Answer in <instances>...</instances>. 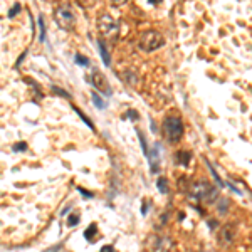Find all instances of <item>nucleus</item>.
I'll list each match as a JSON object with an SVG mask.
<instances>
[{
	"label": "nucleus",
	"mask_w": 252,
	"mask_h": 252,
	"mask_svg": "<svg viewBox=\"0 0 252 252\" xmlns=\"http://www.w3.org/2000/svg\"><path fill=\"white\" fill-rule=\"evenodd\" d=\"M79 224V217L77 215H68V226L69 227H76Z\"/></svg>",
	"instance_id": "nucleus-26"
},
{
	"label": "nucleus",
	"mask_w": 252,
	"mask_h": 252,
	"mask_svg": "<svg viewBox=\"0 0 252 252\" xmlns=\"http://www.w3.org/2000/svg\"><path fill=\"white\" fill-rule=\"evenodd\" d=\"M229 199H226V197H222V199H219V214H227L229 210Z\"/></svg>",
	"instance_id": "nucleus-20"
},
{
	"label": "nucleus",
	"mask_w": 252,
	"mask_h": 252,
	"mask_svg": "<svg viewBox=\"0 0 252 252\" xmlns=\"http://www.w3.org/2000/svg\"><path fill=\"white\" fill-rule=\"evenodd\" d=\"M175 163L177 165H180V166H187L190 165V160H192V151H188V150H178L177 153H175Z\"/></svg>",
	"instance_id": "nucleus-10"
},
{
	"label": "nucleus",
	"mask_w": 252,
	"mask_h": 252,
	"mask_svg": "<svg viewBox=\"0 0 252 252\" xmlns=\"http://www.w3.org/2000/svg\"><path fill=\"white\" fill-rule=\"evenodd\" d=\"M98 30L106 41L115 42L119 37V25L111 15L104 14L98 19Z\"/></svg>",
	"instance_id": "nucleus-4"
},
{
	"label": "nucleus",
	"mask_w": 252,
	"mask_h": 252,
	"mask_svg": "<svg viewBox=\"0 0 252 252\" xmlns=\"http://www.w3.org/2000/svg\"><path fill=\"white\" fill-rule=\"evenodd\" d=\"M207 224H208V227H210L212 229V230H215V229L217 227H219V222H217V220H207Z\"/></svg>",
	"instance_id": "nucleus-31"
},
{
	"label": "nucleus",
	"mask_w": 252,
	"mask_h": 252,
	"mask_svg": "<svg viewBox=\"0 0 252 252\" xmlns=\"http://www.w3.org/2000/svg\"><path fill=\"white\" fill-rule=\"evenodd\" d=\"M37 25H39V30H41V36H39V41H41V42H46V24H44V19L39 17V19H37Z\"/></svg>",
	"instance_id": "nucleus-18"
},
{
	"label": "nucleus",
	"mask_w": 252,
	"mask_h": 252,
	"mask_svg": "<svg viewBox=\"0 0 252 252\" xmlns=\"http://www.w3.org/2000/svg\"><path fill=\"white\" fill-rule=\"evenodd\" d=\"M54 19H56L57 25L63 30H72L76 24V14L72 10V7L69 3H63L56 9V14H54Z\"/></svg>",
	"instance_id": "nucleus-5"
},
{
	"label": "nucleus",
	"mask_w": 252,
	"mask_h": 252,
	"mask_svg": "<svg viewBox=\"0 0 252 252\" xmlns=\"http://www.w3.org/2000/svg\"><path fill=\"white\" fill-rule=\"evenodd\" d=\"M89 81H91V84L98 89V92H103L104 98H111V94H113V91H111L110 84H108V79L106 76L103 74L101 71L98 69H92L91 72V77H89Z\"/></svg>",
	"instance_id": "nucleus-6"
},
{
	"label": "nucleus",
	"mask_w": 252,
	"mask_h": 252,
	"mask_svg": "<svg viewBox=\"0 0 252 252\" xmlns=\"http://www.w3.org/2000/svg\"><path fill=\"white\" fill-rule=\"evenodd\" d=\"M190 197L200 202H207V204H214L219 197V188L214 187L212 183L205 180L195 182V183L190 187Z\"/></svg>",
	"instance_id": "nucleus-1"
},
{
	"label": "nucleus",
	"mask_w": 252,
	"mask_h": 252,
	"mask_svg": "<svg viewBox=\"0 0 252 252\" xmlns=\"http://www.w3.org/2000/svg\"><path fill=\"white\" fill-rule=\"evenodd\" d=\"M91 101H92V104H94L98 110H106V101L103 99V96H99L98 92H92L91 94Z\"/></svg>",
	"instance_id": "nucleus-12"
},
{
	"label": "nucleus",
	"mask_w": 252,
	"mask_h": 252,
	"mask_svg": "<svg viewBox=\"0 0 252 252\" xmlns=\"http://www.w3.org/2000/svg\"><path fill=\"white\" fill-rule=\"evenodd\" d=\"M123 119H128V118H131V119H135V121H137V119H139V115L137 113V111L135 110H128V113L126 115H123L121 116Z\"/></svg>",
	"instance_id": "nucleus-25"
},
{
	"label": "nucleus",
	"mask_w": 252,
	"mask_h": 252,
	"mask_svg": "<svg viewBox=\"0 0 252 252\" xmlns=\"http://www.w3.org/2000/svg\"><path fill=\"white\" fill-rule=\"evenodd\" d=\"M98 234V226L96 224H89V227L84 230V239L86 240H92V237Z\"/></svg>",
	"instance_id": "nucleus-15"
},
{
	"label": "nucleus",
	"mask_w": 252,
	"mask_h": 252,
	"mask_svg": "<svg viewBox=\"0 0 252 252\" xmlns=\"http://www.w3.org/2000/svg\"><path fill=\"white\" fill-rule=\"evenodd\" d=\"M12 150L15 151V153H24V151L27 150V143H25V141L15 143V145L12 146Z\"/></svg>",
	"instance_id": "nucleus-23"
},
{
	"label": "nucleus",
	"mask_w": 252,
	"mask_h": 252,
	"mask_svg": "<svg viewBox=\"0 0 252 252\" xmlns=\"http://www.w3.org/2000/svg\"><path fill=\"white\" fill-rule=\"evenodd\" d=\"M234 235H235V227L232 226V224H226L219 234V239H220V242H222V246H229V244H232Z\"/></svg>",
	"instance_id": "nucleus-9"
},
{
	"label": "nucleus",
	"mask_w": 252,
	"mask_h": 252,
	"mask_svg": "<svg viewBox=\"0 0 252 252\" xmlns=\"http://www.w3.org/2000/svg\"><path fill=\"white\" fill-rule=\"evenodd\" d=\"M98 50H99V56L101 59H103V63L106 68H110L111 66V57H110V50H108V46L104 41H98Z\"/></svg>",
	"instance_id": "nucleus-11"
},
{
	"label": "nucleus",
	"mask_w": 252,
	"mask_h": 252,
	"mask_svg": "<svg viewBox=\"0 0 252 252\" xmlns=\"http://www.w3.org/2000/svg\"><path fill=\"white\" fill-rule=\"evenodd\" d=\"M150 207H151L150 202H145V204H143V207H141V215H146V214H148Z\"/></svg>",
	"instance_id": "nucleus-29"
},
{
	"label": "nucleus",
	"mask_w": 252,
	"mask_h": 252,
	"mask_svg": "<svg viewBox=\"0 0 252 252\" xmlns=\"http://www.w3.org/2000/svg\"><path fill=\"white\" fill-rule=\"evenodd\" d=\"M204 160H205V165H207V166H208V170H210V173H212V177H214V180L217 182V183H219V187H224V185H226V183H224V182H222V178L219 177V173L215 172L214 165H212L210 161H208V160H207V158H205V157H204Z\"/></svg>",
	"instance_id": "nucleus-13"
},
{
	"label": "nucleus",
	"mask_w": 252,
	"mask_h": 252,
	"mask_svg": "<svg viewBox=\"0 0 252 252\" xmlns=\"http://www.w3.org/2000/svg\"><path fill=\"white\" fill-rule=\"evenodd\" d=\"M99 252H115V249H113V246H104V247H101Z\"/></svg>",
	"instance_id": "nucleus-32"
},
{
	"label": "nucleus",
	"mask_w": 252,
	"mask_h": 252,
	"mask_svg": "<svg viewBox=\"0 0 252 252\" xmlns=\"http://www.w3.org/2000/svg\"><path fill=\"white\" fill-rule=\"evenodd\" d=\"M138 139H139V143H141L143 155H148V143H146V138H145V135H143V131H139V130H138Z\"/></svg>",
	"instance_id": "nucleus-19"
},
{
	"label": "nucleus",
	"mask_w": 252,
	"mask_h": 252,
	"mask_svg": "<svg viewBox=\"0 0 252 252\" xmlns=\"http://www.w3.org/2000/svg\"><path fill=\"white\" fill-rule=\"evenodd\" d=\"M165 46V37L157 30H146L138 39V47L143 52H153V50L160 49Z\"/></svg>",
	"instance_id": "nucleus-3"
},
{
	"label": "nucleus",
	"mask_w": 252,
	"mask_h": 252,
	"mask_svg": "<svg viewBox=\"0 0 252 252\" xmlns=\"http://www.w3.org/2000/svg\"><path fill=\"white\" fill-rule=\"evenodd\" d=\"M74 61L77 66H83V68H86V66H89V59L86 56H83V54H76L74 56Z\"/></svg>",
	"instance_id": "nucleus-21"
},
{
	"label": "nucleus",
	"mask_w": 252,
	"mask_h": 252,
	"mask_svg": "<svg viewBox=\"0 0 252 252\" xmlns=\"http://www.w3.org/2000/svg\"><path fill=\"white\" fill-rule=\"evenodd\" d=\"M157 187H158V190H160L161 193H170V183H168V180H166L165 177H160V178H158Z\"/></svg>",
	"instance_id": "nucleus-14"
},
{
	"label": "nucleus",
	"mask_w": 252,
	"mask_h": 252,
	"mask_svg": "<svg viewBox=\"0 0 252 252\" xmlns=\"http://www.w3.org/2000/svg\"><path fill=\"white\" fill-rule=\"evenodd\" d=\"M161 145L160 143H155L153 150H151V155H148L150 158V172L151 173H158L160 172V153H161Z\"/></svg>",
	"instance_id": "nucleus-8"
},
{
	"label": "nucleus",
	"mask_w": 252,
	"mask_h": 252,
	"mask_svg": "<svg viewBox=\"0 0 252 252\" xmlns=\"http://www.w3.org/2000/svg\"><path fill=\"white\" fill-rule=\"evenodd\" d=\"M61 249H63V244H61V242H57V244H54L52 247H47V249H44L42 252H59Z\"/></svg>",
	"instance_id": "nucleus-27"
},
{
	"label": "nucleus",
	"mask_w": 252,
	"mask_h": 252,
	"mask_svg": "<svg viewBox=\"0 0 252 252\" xmlns=\"http://www.w3.org/2000/svg\"><path fill=\"white\" fill-rule=\"evenodd\" d=\"M21 3H14L12 7H10V10H9V19H14L15 15H17L19 12H21Z\"/></svg>",
	"instance_id": "nucleus-24"
},
{
	"label": "nucleus",
	"mask_w": 252,
	"mask_h": 252,
	"mask_svg": "<svg viewBox=\"0 0 252 252\" xmlns=\"http://www.w3.org/2000/svg\"><path fill=\"white\" fill-rule=\"evenodd\" d=\"M77 192L81 193L83 197H86V199H92L94 197V193H91V192H88V190H84L83 187H77Z\"/></svg>",
	"instance_id": "nucleus-28"
},
{
	"label": "nucleus",
	"mask_w": 252,
	"mask_h": 252,
	"mask_svg": "<svg viewBox=\"0 0 252 252\" xmlns=\"http://www.w3.org/2000/svg\"><path fill=\"white\" fill-rule=\"evenodd\" d=\"M24 81L29 86H32L34 88V91H36V94H37V98H44V94H42V91H41V86L36 83L34 79H30V77H24Z\"/></svg>",
	"instance_id": "nucleus-16"
},
{
	"label": "nucleus",
	"mask_w": 252,
	"mask_h": 252,
	"mask_svg": "<svg viewBox=\"0 0 252 252\" xmlns=\"http://www.w3.org/2000/svg\"><path fill=\"white\" fill-rule=\"evenodd\" d=\"M72 110H74V111H76V113H77V116H79V118H81V119H83V121H84V123H86V125H88L89 128H91V130H94V125H92V121H91V119H89V118H88V116H86V115H84V113H83V111H81V110H79V108L72 106Z\"/></svg>",
	"instance_id": "nucleus-17"
},
{
	"label": "nucleus",
	"mask_w": 252,
	"mask_h": 252,
	"mask_svg": "<svg viewBox=\"0 0 252 252\" xmlns=\"http://www.w3.org/2000/svg\"><path fill=\"white\" fill-rule=\"evenodd\" d=\"M151 247L158 252H170L173 249V240L166 235H160V237H151Z\"/></svg>",
	"instance_id": "nucleus-7"
},
{
	"label": "nucleus",
	"mask_w": 252,
	"mask_h": 252,
	"mask_svg": "<svg viewBox=\"0 0 252 252\" xmlns=\"http://www.w3.org/2000/svg\"><path fill=\"white\" fill-rule=\"evenodd\" d=\"M50 89H52V91L56 92V94L63 96V98H66V99H69V98H71V94H69L68 91H64L63 88H57V86H54V84H52V86H50Z\"/></svg>",
	"instance_id": "nucleus-22"
},
{
	"label": "nucleus",
	"mask_w": 252,
	"mask_h": 252,
	"mask_svg": "<svg viewBox=\"0 0 252 252\" xmlns=\"http://www.w3.org/2000/svg\"><path fill=\"white\" fill-rule=\"evenodd\" d=\"M183 123L178 116H166L163 121V135L166 138V141L170 143H178L183 137Z\"/></svg>",
	"instance_id": "nucleus-2"
},
{
	"label": "nucleus",
	"mask_w": 252,
	"mask_h": 252,
	"mask_svg": "<svg viewBox=\"0 0 252 252\" xmlns=\"http://www.w3.org/2000/svg\"><path fill=\"white\" fill-rule=\"evenodd\" d=\"M25 56H27V50H24V52H22V56H21V57H19V61H17V63H15V69H17V68H19V66H21L22 63H24Z\"/></svg>",
	"instance_id": "nucleus-30"
}]
</instances>
